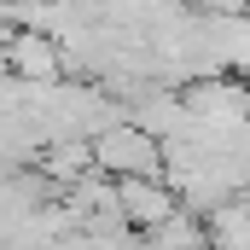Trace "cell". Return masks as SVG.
Instances as JSON below:
<instances>
[{
    "label": "cell",
    "mask_w": 250,
    "mask_h": 250,
    "mask_svg": "<svg viewBox=\"0 0 250 250\" xmlns=\"http://www.w3.org/2000/svg\"><path fill=\"white\" fill-rule=\"evenodd\" d=\"M93 175H111V181H146V175H163V146L146 134L140 123H105L93 140Z\"/></svg>",
    "instance_id": "cell-1"
},
{
    "label": "cell",
    "mask_w": 250,
    "mask_h": 250,
    "mask_svg": "<svg viewBox=\"0 0 250 250\" xmlns=\"http://www.w3.org/2000/svg\"><path fill=\"white\" fill-rule=\"evenodd\" d=\"M0 59H6V70H12V82H23V87L59 82L64 76V53H59V41H53L47 29H12Z\"/></svg>",
    "instance_id": "cell-2"
},
{
    "label": "cell",
    "mask_w": 250,
    "mask_h": 250,
    "mask_svg": "<svg viewBox=\"0 0 250 250\" xmlns=\"http://www.w3.org/2000/svg\"><path fill=\"white\" fill-rule=\"evenodd\" d=\"M204 233H209V250H250V198L215 204L209 221H204Z\"/></svg>",
    "instance_id": "cell-4"
},
{
    "label": "cell",
    "mask_w": 250,
    "mask_h": 250,
    "mask_svg": "<svg viewBox=\"0 0 250 250\" xmlns=\"http://www.w3.org/2000/svg\"><path fill=\"white\" fill-rule=\"evenodd\" d=\"M117 209H123V227L151 233L157 221H169L181 209V198L163 187V175H146V181H117Z\"/></svg>",
    "instance_id": "cell-3"
}]
</instances>
